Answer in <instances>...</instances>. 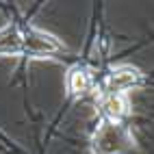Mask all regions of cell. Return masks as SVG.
<instances>
[{
	"instance_id": "1",
	"label": "cell",
	"mask_w": 154,
	"mask_h": 154,
	"mask_svg": "<svg viewBox=\"0 0 154 154\" xmlns=\"http://www.w3.org/2000/svg\"><path fill=\"white\" fill-rule=\"evenodd\" d=\"M128 146L126 132L115 124H104L96 135V152L98 154H122Z\"/></svg>"
},
{
	"instance_id": "2",
	"label": "cell",
	"mask_w": 154,
	"mask_h": 154,
	"mask_svg": "<svg viewBox=\"0 0 154 154\" xmlns=\"http://www.w3.org/2000/svg\"><path fill=\"white\" fill-rule=\"evenodd\" d=\"M22 48H26L28 52H33V54H50V52H57L61 48V44L48 33L28 30L26 37H22Z\"/></svg>"
},
{
	"instance_id": "3",
	"label": "cell",
	"mask_w": 154,
	"mask_h": 154,
	"mask_svg": "<svg viewBox=\"0 0 154 154\" xmlns=\"http://www.w3.org/2000/svg\"><path fill=\"white\" fill-rule=\"evenodd\" d=\"M139 80H141V74L135 67H117L109 76V91H111V94H115V96H119L122 91L132 89Z\"/></svg>"
},
{
	"instance_id": "4",
	"label": "cell",
	"mask_w": 154,
	"mask_h": 154,
	"mask_svg": "<svg viewBox=\"0 0 154 154\" xmlns=\"http://www.w3.org/2000/svg\"><path fill=\"white\" fill-rule=\"evenodd\" d=\"M22 50V35L13 26L0 30V54H13Z\"/></svg>"
},
{
	"instance_id": "5",
	"label": "cell",
	"mask_w": 154,
	"mask_h": 154,
	"mask_svg": "<svg viewBox=\"0 0 154 154\" xmlns=\"http://www.w3.org/2000/svg\"><path fill=\"white\" fill-rule=\"evenodd\" d=\"M67 85H69V91H72V94L80 96V94H87V91H89V87H91V78H89V74H87L85 69L76 67V69L69 72Z\"/></svg>"
},
{
	"instance_id": "6",
	"label": "cell",
	"mask_w": 154,
	"mask_h": 154,
	"mask_svg": "<svg viewBox=\"0 0 154 154\" xmlns=\"http://www.w3.org/2000/svg\"><path fill=\"white\" fill-rule=\"evenodd\" d=\"M102 109L104 113L111 117V119H119L122 115L126 113V102L122 100V96H115V94H109L102 102Z\"/></svg>"
}]
</instances>
